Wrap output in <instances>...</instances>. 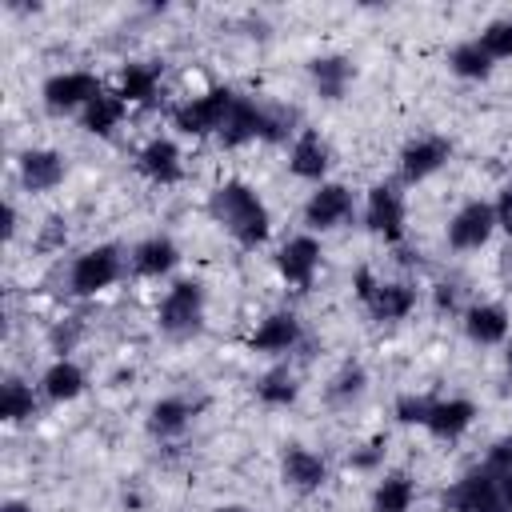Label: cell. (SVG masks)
<instances>
[{
  "mask_svg": "<svg viewBox=\"0 0 512 512\" xmlns=\"http://www.w3.org/2000/svg\"><path fill=\"white\" fill-rule=\"evenodd\" d=\"M208 212H212V220L224 224V228L232 232V240L244 244V248H256V244L268 240V228H272L268 208H264V200H260L244 180H224V184L212 192Z\"/></svg>",
  "mask_w": 512,
  "mask_h": 512,
  "instance_id": "obj_1",
  "label": "cell"
},
{
  "mask_svg": "<svg viewBox=\"0 0 512 512\" xmlns=\"http://www.w3.org/2000/svg\"><path fill=\"white\" fill-rule=\"evenodd\" d=\"M200 320H204V284L200 280H176L156 308L160 332H168L172 340H184V336L200 332Z\"/></svg>",
  "mask_w": 512,
  "mask_h": 512,
  "instance_id": "obj_2",
  "label": "cell"
},
{
  "mask_svg": "<svg viewBox=\"0 0 512 512\" xmlns=\"http://www.w3.org/2000/svg\"><path fill=\"white\" fill-rule=\"evenodd\" d=\"M232 104H236V92H232V88H208V92H200V96L176 104V108H172V124H176L184 136H208V132L220 136V128H224Z\"/></svg>",
  "mask_w": 512,
  "mask_h": 512,
  "instance_id": "obj_3",
  "label": "cell"
},
{
  "mask_svg": "<svg viewBox=\"0 0 512 512\" xmlns=\"http://www.w3.org/2000/svg\"><path fill=\"white\" fill-rule=\"evenodd\" d=\"M124 272V260H120V248L116 244H100V248H88L72 260L68 268V288L76 296H96L104 288H112Z\"/></svg>",
  "mask_w": 512,
  "mask_h": 512,
  "instance_id": "obj_4",
  "label": "cell"
},
{
  "mask_svg": "<svg viewBox=\"0 0 512 512\" xmlns=\"http://www.w3.org/2000/svg\"><path fill=\"white\" fill-rule=\"evenodd\" d=\"M444 508L448 512H508L504 508V492H500V476L492 468H472L464 472L448 492H444Z\"/></svg>",
  "mask_w": 512,
  "mask_h": 512,
  "instance_id": "obj_5",
  "label": "cell"
},
{
  "mask_svg": "<svg viewBox=\"0 0 512 512\" xmlns=\"http://www.w3.org/2000/svg\"><path fill=\"white\" fill-rule=\"evenodd\" d=\"M492 232H496V212H492V204H484V200H468V204L456 208V216L448 220V244H452L456 252L484 248Z\"/></svg>",
  "mask_w": 512,
  "mask_h": 512,
  "instance_id": "obj_6",
  "label": "cell"
},
{
  "mask_svg": "<svg viewBox=\"0 0 512 512\" xmlns=\"http://www.w3.org/2000/svg\"><path fill=\"white\" fill-rule=\"evenodd\" d=\"M364 224L372 236L396 244L404 236V196L392 184H376L368 192V204H364Z\"/></svg>",
  "mask_w": 512,
  "mask_h": 512,
  "instance_id": "obj_7",
  "label": "cell"
},
{
  "mask_svg": "<svg viewBox=\"0 0 512 512\" xmlns=\"http://www.w3.org/2000/svg\"><path fill=\"white\" fill-rule=\"evenodd\" d=\"M100 80L92 72H56L52 80H44V104L48 112H72V108H88L100 96Z\"/></svg>",
  "mask_w": 512,
  "mask_h": 512,
  "instance_id": "obj_8",
  "label": "cell"
},
{
  "mask_svg": "<svg viewBox=\"0 0 512 512\" xmlns=\"http://www.w3.org/2000/svg\"><path fill=\"white\" fill-rule=\"evenodd\" d=\"M352 216V192L344 184H320L308 204H304V224L312 232H328V228H340L344 220Z\"/></svg>",
  "mask_w": 512,
  "mask_h": 512,
  "instance_id": "obj_9",
  "label": "cell"
},
{
  "mask_svg": "<svg viewBox=\"0 0 512 512\" xmlns=\"http://www.w3.org/2000/svg\"><path fill=\"white\" fill-rule=\"evenodd\" d=\"M448 156H452V144H448L444 136H416V140L404 144V152H400V176H404L408 184L428 180L432 172H440V168L448 164Z\"/></svg>",
  "mask_w": 512,
  "mask_h": 512,
  "instance_id": "obj_10",
  "label": "cell"
},
{
  "mask_svg": "<svg viewBox=\"0 0 512 512\" xmlns=\"http://www.w3.org/2000/svg\"><path fill=\"white\" fill-rule=\"evenodd\" d=\"M276 268H280V276H284L288 284L312 288L316 268H320V244H316V236H292L288 244H280Z\"/></svg>",
  "mask_w": 512,
  "mask_h": 512,
  "instance_id": "obj_11",
  "label": "cell"
},
{
  "mask_svg": "<svg viewBox=\"0 0 512 512\" xmlns=\"http://www.w3.org/2000/svg\"><path fill=\"white\" fill-rule=\"evenodd\" d=\"M300 344V320L292 312H272L260 320V328L248 336V348L252 352H268V356H280V352H292Z\"/></svg>",
  "mask_w": 512,
  "mask_h": 512,
  "instance_id": "obj_12",
  "label": "cell"
},
{
  "mask_svg": "<svg viewBox=\"0 0 512 512\" xmlns=\"http://www.w3.org/2000/svg\"><path fill=\"white\" fill-rule=\"evenodd\" d=\"M136 168H140V172H144L152 184H176V180L184 176L180 148H176L172 140H164V136H156V140H148V144L140 148Z\"/></svg>",
  "mask_w": 512,
  "mask_h": 512,
  "instance_id": "obj_13",
  "label": "cell"
},
{
  "mask_svg": "<svg viewBox=\"0 0 512 512\" xmlns=\"http://www.w3.org/2000/svg\"><path fill=\"white\" fill-rule=\"evenodd\" d=\"M64 180V156L52 148H28L20 152V184L28 192H52Z\"/></svg>",
  "mask_w": 512,
  "mask_h": 512,
  "instance_id": "obj_14",
  "label": "cell"
},
{
  "mask_svg": "<svg viewBox=\"0 0 512 512\" xmlns=\"http://www.w3.org/2000/svg\"><path fill=\"white\" fill-rule=\"evenodd\" d=\"M472 420H476V404L464 400V396H452V400H436L432 404L424 428L432 436H440V440H456V436H464L472 428Z\"/></svg>",
  "mask_w": 512,
  "mask_h": 512,
  "instance_id": "obj_15",
  "label": "cell"
},
{
  "mask_svg": "<svg viewBox=\"0 0 512 512\" xmlns=\"http://www.w3.org/2000/svg\"><path fill=\"white\" fill-rule=\"evenodd\" d=\"M280 472H284V484H292L296 492H316L324 480H328V468L324 460L312 452V448H284V460H280Z\"/></svg>",
  "mask_w": 512,
  "mask_h": 512,
  "instance_id": "obj_16",
  "label": "cell"
},
{
  "mask_svg": "<svg viewBox=\"0 0 512 512\" xmlns=\"http://www.w3.org/2000/svg\"><path fill=\"white\" fill-rule=\"evenodd\" d=\"M176 260H180V248H176L168 236H148V240H140V244L132 248V272H136V276H148V280L172 272Z\"/></svg>",
  "mask_w": 512,
  "mask_h": 512,
  "instance_id": "obj_17",
  "label": "cell"
},
{
  "mask_svg": "<svg viewBox=\"0 0 512 512\" xmlns=\"http://www.w3.org/2000/svg\"><path fill=\"white\" fill-rule=\"evenodd\" d=\"M192 416H196V408H192L184 396H164V400H156L152 412H148V432H152L156 440H172V436L188 432Z\"/></svg>",
  "mask_w": 512,
  "mask_h": 512,
  "instance_id": "obj_18",
  "label": "cell"
},
{
  "mask_svg": "<svg viewBox=\"0 0 512 512\" xmlns=\"http://www.w3.org/2000/svg\"><path fill=\"white\" fill-rule=\"evenodd\" d=\"M288 168L300 180H320L328 172V144L316 132H300L292 152H288Z\"/></svg>",
  "mask_w": 512,
  "mask_h": 512,
  "instance_id": "obj_19",
  "label": "cell"
},
{
  "mask_svg": "<svg viewBox=\"0 0 512 512\" xmlns=\"http://www.w3.org/2000/svg\"><path fill=\"white\" fill-rule=\"evenodd\" d=\"M464 332L472 344H500L508 336V312L500 304H472L464 312Z\"/></svg>",
  "mask_w": 512,
  "mask_h": 512,
  "instance_id": "obj_20",
  "label": "cell"
},
{
  "mask_svg": "<svg viewBox=\"0 0 512 512\" xmlns=\"http://www.w3.org/2000/svg\"><path fill=\"white\" fill-rule=\"evenodd\" d=\"M84 368L76 364V360H68V356H60L56 364H48V372L40 376V392L48 396V400H56V404H64V400H76L80 392H84Z\"/></svg>",
  "mask_w": 512,
  "mask_h": 512,
  "instance_id": "obj_21",
  "label": "cell"
},
{
  "mask_svg": "<svg viewBox=\"0 0 512 512\" xmlns=\"http://www.w3.org/2000/svg\"><path fill=\"white\" fill-rule=\"evenodd\" d=\"M308 72H312V84L324 100H340L352 84V60H344V56H316L308 64Z\"/></svg>",
  "mask_w": 512,
  "mask_h": 512,
  "instance_id": "obj_22",
  "label": "cell"
},
{
  "mask_svg": "<svg viewBox=\"0 0 512 512\" xmlns=\"http://www.w3.org/2000/svg\"><path fill=\"white\" fill-rule=\"evenodd\" d=\"M412 308H416V288L412 284H400V280H392V284L380 280L376 292H372V300H368V312L376 320H404Z\"/></svg>",
  "mask_w": 512,
  "mask_h": 512,
  "instance_id": "obj_23",
  "label": "cell"
},
{
  "mask_svg": "<svg viewBox=\"0 0 512 512\" xmlns=\"http://www.w3.org/2000/svg\"><path fill=\"white\" fill-rule=\"evenodd\" d=\"M120 100L124 104H152L160 92V68L156 64H128L120 72Z\"/></svg>",
  "mask_w": 512,
  "mask_h": 512,
  "instance_id": "obj_24",
  "label": "cell"
},
{
  "mask_svg": "<svg viewBox=\"0 0 512 512\" xmlns=\"http://www.w3.org/2000/svg\"><path fill=\"white\" fill-rule=\"evenodd\" d=\"M412 500H416V484L408 472H392L376 484L372 492V512H412Z\"/></svg>",
  "mask_w": 512,
  "mask_h": 512,
  "instance_id": "obj_25",
  "label": "cell"
},
{
  "mask_svg": "<svg viewBox=\"0 0 512 512\" xmlns=\"http://www.w3.org/2000/svg\"><path fill=\"white\" fill-rule=\"evenodd\" d=\"M124 112H128V104L120 100V92H100V96L84 108V128H88L92 136H112V132L120 128Z\"/></svg>",
  "mask_w": 512,
  "mask_h": 512,
  "instance_id": "obj_26",
  "label": "cell"
},
{
  "mask_svg": "<svg viewBox=\"0 0 512 512\" xmlns=\"http://www.w3.org/2000/svg\"><path fill=\"white\" fill-rule=\"evenodd\" d=\"M492 56L484 52V44L480 40H460L456 48H452V56H448V68L456 72V76H464V80H484L488 72H492Z\"/></svg>",
  "mask_w": 512,
  "mask_h": 512,
  "instance_id": "obj_27",
  "label": "cell"
},
{
  "mask_svg": "<svg viewBox=\"0 0 512 512\" xmlns=\"http://www.w3.org/2000/svg\"><path fill=\"white\" fill-rule=\"evenodd\" d=\"M0 416L8 424H20L28 416H36V396L24 380H4V392H0Z\"/></svg>",
  "mask_w": 512,
  "mask_h": 512,
  "instance_id": "obj_28",
  "label": "cell"
},
{
  "mask_svg": "<svg viewBox=\"0 0 512 512\" xmlns=\"http://www.w3.org/2000/svg\"><path fill=\"white\" fill-rule=\"evenodd\" d=\"M296 380H292V372L288 368H276V372H268L260 384H256V396L268 404V408H288L292 400H296Z\"/></svg>",
  "mask_w": 512,
  "mask_h": 512,
  "instance_id": "obj_29",
  "label": "cell"
},
{
  "mask_svg": "<svg viewBox=\"0 0 512 512\" xmlns=\"http://www.w3.org/2000/svg\"><path fill=\"white\" fill-rule=\"evenodd\" d=\"M364 384H368L364 368H360V364H344V368L332 376V384H328V400H332V404H348V400H356V396L364 392Z\"/></svg>",
  "mask_w": 512,
  "mask_h": 512,
  "instance_id": "obj_30",
  "label": "cell"
},
{
  "mask_svg": "<svg viewBox=\"0 0 512 512\" xmlns=\"http://www.w3.org/2000/svg\"><path fill=\"white\" fill-rule=\"evenodd\" d=\"M476 40L484 44V52H488L492 60H508V56H512V16L492 20Z\"/></svg>",
  "mask_w": 512,
  "mask_h": 512,
  "instance_id": "obj_31",
  "label": "cell"
},
{
  "mask_svg": "<svg viewBox=\"0 0 512 512\" xmlns=\"http://www.w3.org/2000/svg\"><path fill=\"white\" fill-rule=\"evenodd\" d=\"M432 404H436V400L408 392V396H400V400H396V408H392V412H396V420H400V424H424V420H428V412H432Z\"/></svg>",
  "mask_w": 512,
  "mask_h": 512,
  "instance_id": "obj_32",
  "label": "cell"
},
{
  "mask_svg": "<svg viewBox=\"0 0 512 512\" xmlns=\"http://www.w3.org/2000/svg\"><path fill=\"white\" fill-rule=\"evenodd\" d=\"M484 468H492L496 476H508V472H512V432H508V436H500V440L488 448Z\"/></svg>",
  "mask_w": 512,
  "mask_h": 512,
  "instance_id": "obj_33",
  "label": "cell"
},
{
  "mask_svg": "<svg viewBox=\"0 0 512 512\" xmlns=\"http://www.w3.org/2000/svg\"><path fill=\"white\" fill-rule=\"evenodd\" d=\"M492 212H496V228H504V232L512 236V184H508V188H500V196H496Z\"/></svg>",
  "mask_w": 512,
  "mask_h": 512,
  "instance_id": "obj_34",
  "label": "cell"
},
{
  "mask_svg": "<svg viewBox=\"0 0 512 512\" xmlns=\"http://www.w3.org/2000/svg\"><path fill=\"white\" fill-rule=\"evenodd\" d=\"M380 456H384V440H372L364 452H356V456H352V468H372Z\"/></svg>",
  "mask_w": 512,
  "mask_h": 512,
  "instance_id": "obj_35",
  "label": "cell"
},
{
  "mask_svg": "<svg viewBox=\"0 0 512 512\" xmlns=\"http://www.w3.org/2000/svg\"><path fill=\"white\" fill-rule=\"evenodd\" d=\"M352 284H356V296H360V300H364V304H368V300H372V292H376V284H380V280H376V276H372V272H368V268H360V272H356V280H352Z\"/></svg>",
  "mask_w": 512,
  "mask_h": 512,
  "instance_id": "obj_36",
  "label": "cell"
},
{
  "mask_svg": "<svg viewBox=\"0 0 512 512\" xmlns=\"http://www.w3.org/2000/svg\"><path fill=\"white\" fill-rule=\"evenodd\" d=\"M456 308V284H436V312H452Z\"/></svg>",
  "mask_w": 512,
  "mask_h": 512,
  "instance_id": "obj_37",
  "label": "cell"
},
{
  "mask_svg": "<svg viewBox=\"0 0 512 512\" xmlns=\"http://www.w3.org/2000/svg\"><path fill=\"white\" fill-rule=\"evenodd\" d=\"M64 236H68V232H64V220H60V216H52V220H48V228H44V240H40V244H44V248H52V244H60Z\"/></svg>",
  "mask_w": 512,
  "mask_h": 512,
  "instance_id": "obj_38",
  "label": "cell"
},
{
  "mask_svg": "<svg viewBox=\"0 0 512 512\" xmlns=\"http://www.w3.org/2000/svg\"><path fill=\"white\" fill-rule=\"evenodd\" d=\"M12 236H16V208L4 204V240H12Z\"/></svg>",
  "mask_w": 512,
  "mask_h": 512,
  "instance_id": "obj_39",
  "label": "cell"
},
{
  "mask_svg": "<svg viewBox=\"0 0 512 512\" xmlns=\"http://www.w3.org/2000/svg\"><path fill=\"white\" fill-rule=\"evenodd\" d=\"M500 492H504V508L512 512V472H508V476H500Z\"/></svg>",
  "mask_w": 512,
  "mask_h": 512,
  "instance_id": "obj_40",
  "label": "cell"
},
{
  "mask_svg": "<svg viewBox=\"0 0 512 512\" xmlns=\"http://www.w3.org/2000/svg\"><path fill=\"white\" fill-rule=\"evenodd\" d=\"M0 512H32V508H28V504H24V500H8V504H4V508H0Z\"/></svg>",
  "mask_w": 512,
  "mask_h": 512,
  "instance_id": "obj_41",
  "label": "cell"
},
{
  "mask_svg": "<svg viewBox=\"0 0 512 512\" xmlns=\"http://www.w3.org/2000/svg\"><path fill=\"white\" fill-rule=\"evenodd\" d=\"M504 276H508V280H512V248H508V252H504Z\"/></svg>",
  "mask_w": 512,
  "mask_h": 512,
  "instance_id": "obj_42",
  "label": "cell"
},
{
  "mask_svg": "<svg viewBox=\"0 0 512 512\" xmlns=\"http://www.w3.org/2000/svg\"><path fill=\"white\" fill-rule=\"evenodd\" d=\"M216 512H248V508H240V504H224V508H216Z\"/></svg>",
  "mask_w": 512,
  "mask_h": 512,
  "instance_id": "obj_43",
  "label": "cell"
},
{
  "mask_svg": "<svg viewBox=\"0 0 512 512\" xmlns=\"http://www.w3.org/2000/svg\"><path fill=\"white\" fill-rule=\"evenodd\" d=\"M508 372H512V344H508Z\"/></svg>",
  "mask_w": 512,
  "mask_h": 512,
  "instance_id": "obj_44",
  "label": "cell"
}]
</instances>
